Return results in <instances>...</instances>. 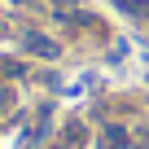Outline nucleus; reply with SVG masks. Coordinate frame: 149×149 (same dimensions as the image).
Segmentation results:
<instances>
[{
  "mask_svg": "<svg viewBox=\"0 0 149 149\" xmlns=\"http://www.w3.org/2000/svg\"><path fill=\"white\" fill-rule=\"evenodd\" d=\"M22 48H26L31 57H44V61H53V57L61 53V44L48 40V35H40V31H26V35H22Z\"/></svg>",
  "mask_w": 149,
  "mask_h": 149,
  "instance_id": "nucleus-1",
  "label": "nucleus"
},
{
  "mask_svg": "<svg viewBox=\"0 0 149 149\" xmlns=\"http://www.w3.org/2000/svg\"><path fill=\"white\" fill-rule=\"evenodd\" d=\"M13 105H18V92L9 84H0V110H13Z\"/></svg>",
  "mask_w": 149,
  "mask_h": 149,
  "instance_id": "nucleus-4",
  "label": "nucleus"
},
{
  "mask_svg": "<svg viewBox=\"0 0 149 149\" xmlns=\"http://www.w3.org/2000/svg\"><path fill=\"white\" fill-rule=\"evenodd\" d=\"M114 5H118L127 18H149V5H145V0H114Z\"/></svg>",
  "mask_w": 149,
  "mask_h": 149,
  "instance_id": "nucleus-3",
  "label": "nucleus"
},
{
  "mask_svg": "<svg viewBox=\"0 0 149 149\" xmlns=\"http://www.w3.org/2000/svg\"><path fill=\"white\" fill-rule=\"evenodd\" d=\"M9 5H22V0H9Z\"/></svg>",
  "mask_w": 149,
  "mask_h": 149,
  "instance_id": "nucleus-5",
  "label": "nucleus"
},
{
  "mask_svg": "<svg viewBox=\"0 0 149 149\" xmlns=\"http://www.w3.org/2000/svg\"><path fill=\"white\" fill-rule=\"evenodd\" d=\"M84 140H88L84 123H66V127H61V140H57V149H84Z\"/></svg>",
  "mask_w": 149,
  "mask_h": 149,
  "instance_id": "nucleus-2",
  "label": "nucleus"
}]
</instances>
